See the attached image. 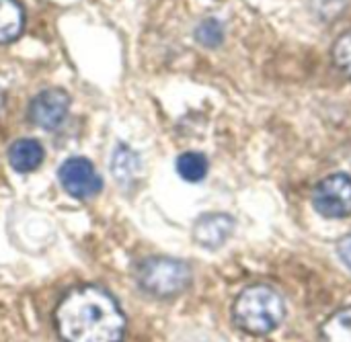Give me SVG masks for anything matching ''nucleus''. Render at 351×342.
I'll use <instances>...</instances> for the list:
<instances>
[{
    "label": "nucleus",
    "instance_id": "nucleus-1",
    "mask_svg": "<svg viewBox=\"0 0 351 342\" xmlns=\"http://www.w3.org/2000/svg\"><path fill=\"white\" fill-rule=\"evenodd\" d=\"M56 326L64 342H119L125 318L105 289L86 285L62 300L56 310Z\"/></svg>",
    "mask_w": 351,
    "mask_h": 342
},
{
    "label": "nucleus",
    "instance_id": "nucleus-2",
    "mask_svg": "<svg viewBox=\"0 0 351 342\" xmlns=\"http://www.w3.org/2000/svg\"><path fill=\"white\" fill-rule=\"evenodd\" d=\"M284 302L269 285H251L234 302V324L249 334H267L284 320Z\"/></svg>",
    "mask_w": 351,
    "mask_h": 342
},
{
    "label": "nucleus",
    "instance_id": "nucleus-3",
    "mask_svg": "<svg viewBox=\"0 0 351 342\" xmlns=\"http://www.w3.org/2000/svg\"><path fill=\"white\" fill-rule=\"evenodd\" d=\"M140 285L156 298H173L187 289L191 281V271L183 261L169 256H154L140 265L138 269Z\"/></svg>",
    "mask_w": 351,
    "mask_h": 342
},
{
    "label": "nucleus",
    "instance_id": "nucleus-4",
    "mask_svg": "<svg viewBox=\"0 0 351 342\" xmlns=\"http://www.w3.org/2000/svg\"><path fill=\"white\" fill-rule=\"evenodd\" d=\"M313 205L327 220H343L351 215V176L339 172L323 179L315 187Z\"/></svg>",
    "mask_w": 351,
    "mask_h": 342
},
{
    "label": "nucleus",
    "instance_id": "nucleus-5",
    "mask_svg": "<svg viewBox=\"0 0 351 342\" xmlns=\"http://www.w3.org/2000/svg\"><path fill=\"white\" fill-rule=\"evenodd\" d=\"M58 179H60L64 191L68 195H72L74 199H90L103 187V181L97 174L93 162L86 158H78V156L68 158L60 166Z\"/></svg>",
    "mask_w": 351,
    "mask_h": 342
},
{
    "label": "nucleus",
    "instance_id": "nucleus-6",
    "mask_svg": "<svg viewBox=\"0 0 351 342\" xmlns=\"http://www.w3.org/2000/svg\"><path fill=\"white\" fill-rule=\"evenodd\" d=\"M70 111V96L62 88L41 90L29 105V119L41 129H56Z\"/></svg>",
    "mask_w": 351,
    "mask_h": 342
},
{
    "label": "nucleus",
    "instance_id": "nucleus-7",
    "mask_svg": "<svg viewBox=\"0 0 351 342\" xmlns=\"http://www.w3.org/2000/svg\"><path fill=\"white\" fill-rule=\"evenodd\" d=\"M234 220L226 213H212L202 220H197L193 228V238L199 246H206L210 250L220 248L234 232Z\"/></svg>",
    "mask_w": 351,
    "mask_h": 342
},
{
    "label": "nucleus",
    "instance_id": "nucleus-8",
    "mask_svg": "<svg viewBox=\"0 0 351 342\" xmlns=\"http://www.w3.org/2000/svg\"><path fill=\"white\" fill-rule=\"evenodd\" d=\"M8 162L16 172H31L43 162V148L37 140H16L8 150Z\"/></svg>",
    "mask_w": 351,
    "mask_h": 342
},
{
    "label": "nucleus",
    "instance_id": "nucleus-9",
    "mask_svg": "<svg viewBox=\"0 0 351 342\" xmlns=\"http://www.w3.org/2000/svg\"><path fill=\"white\" fill-rule=\"evenodd\" d=\"M25 25L23 6L16 0H0V43L16 39Z\"/></svg>",
    "mask_w": 351,
    "mask_h": 342
},
{
    "label": "nucleus",
    "instance_id": "nucleus-10",
    "mask_svg": "<svg viewBox=\"0 0 351 342\" xmlns=\"http://www.w3.org/2000/svg\"><path fill=\"white\" fill-rule=\"evenodd\" d=\"M321 342H351V306L339 310L323 324Z\"/></svg>",
    "mask_w": 351,
    "mask_h": 342
},
{
    "label": "nucleus",
    "instance_id": "nucleus-11",
    "mask_svg": "<svg viewBox=\"0 0 351 342\" xmlns=\"http://www.w3.org/2000/svg\"><path fill=\"white\" fill-rule=\"evenodd\" d=\"M177 172L187 183H199L208 174V158L199 152H185L177 158Z\"/></svg>",
    "mask_w": 351,
    "mask_h": 342
},
{
    "label": "nucleus",
    "instance_id": "nucleus-12",
    "mask_svg": "<svg viewBox=\"0 0 351 342\" xmlns=\"http://www.w3.org/2000/svg\"><path fill=\"white\" fill-rule=\"evenodd\" d=\"M333 62L348 78H351V33L341 35L333 45Z\"/></svg>",
    "mask_w": 351,
    "mask_h": 342
},
{
    "label": "nucleus",
    "instance_id": "nucleus-13",
    "mask_svg": "<svg viewBox=\"0 0 351 342\" xmlns=\"http://www.w3.org/2000/svg\"><path fill=\"white\" fill-rule=\"evenodd\" d=\"M195 37H197V41H199L202 45L214 47V45H218V43L222 41V27H220L218 21L208 18V21H204V23L197 27Z\"/></svg>",
    "mask_w": 351,
    "mask_h": 342
},
{
    "label": "nucleus",
    "instance_id": "nucleus-14",
    "mask_svg": "<svg viewBox=\"0 0 351 342\" xmlns=\"http://www.w3.org/2000/svg\"><path fill=\"white\" fill-rule=\"evenodd\" d=\"M315 6H317V10L319 12H323V14H331V12H337L343 4H346V0H311Z\"/></svg>",
    "mask_w": 351,
    "mask_h": 342
},
{
    "label": "nucleus",
    "instance_id": "nucleus-15",
    "mask_svg": "<svg viewBox=\"0 0 351 342\" xmlns=\"http://www.w3.org/2000/svg\"><path fill=\"white\" fill-rule=\"evenodd\" d=\"M337 252H339L341 261L351 269V234L350 236H346V238L337 244Z\"/></svg>",
    "mask_w": 351,
    "mask_h": 342
}]
</instances>
